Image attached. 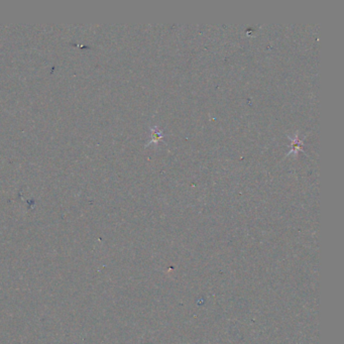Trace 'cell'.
Returning a JSON list of instances; mask_svg holds the SVG:
<instances>
[{"instance_id":"cell-2","label":"cell","mask_w":344,"mask_h":344,"mask_svg":"<svg viewBox=\"0 0 344 344\" xmlns=\"http://www.w3.org/2000/svg\"><path fill=\"white\" fill-rule=\"evenodd\" d=\"M292 146H293V151L297 152V151H298V149H299V148H301L302 142H301L300 140H299V139L296 137V140H294L293 143H292Z\"/></svg>"},{"instance_id":"cell-1","label":"cell","mask_w":344,"mask_h":344,"mask_svg":"<svg viewBox=\"0 0 344 344\" xmlns=\"http://www.w3.org/2000/svg\"><path fill=\"white\" fill-rule=\"evenodd\" d=\"M151 142H155V141H158L162 137V131H160L158 129H152L151 130Z\"/></svg>"}]
</instances>
